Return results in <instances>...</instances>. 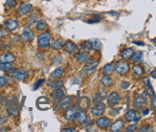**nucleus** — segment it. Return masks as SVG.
I'll list each match as a JSON object with an SVG mask.
<instances>
[{"instance_id":"nucleus-1","label":"nucleus","mask_w":156,"mask_h":132,"mask_svg":"<svg viewBox=\"0 0 156 132\" xmlns=\"http://www.w3.org/2000/svg\"><path fill=\"white\" fill-rule=\"evenodd\" d=\"M5 106H6L7 113L9 116L17 117L19 115V108H20V106H19L18 100L16 96H14L12 100L7 101L6 104H5Z\"/></svg>"},{"instance_id":"nucleus-2","label":"nucleus","mask_w":156,"mask_h":132,"mask_svg":"<svg viewBox=\"0 0 156 132\" xmlns=\"http://www.w3.org/2000/svg\"><path fill=\"white\" fill-rule=\"evenodd\" d=\"M52 35L50 32H42L37 38V45L41 49H48L50 47Z\"/></svg>"},{"instance_id":"nucleus-3","label":"nucleus","mask_w":156,"mask_h":132,"mask_svg":"<svg viewBox=\"0 0 156 132\" xmlns=\"http://www.w3.org/2000/svg\"><path fill=\"white\" fill-rule=\"evenodd\" d=\"M73 104H74V98L71 96H67V97H63L61 100L58 101V104L57 106L60 111L64 112L67 109L71 108Z\"/></svg>"},{"instance_id":"nucleus-4","label":"nucleus","mask_w":156,"mask_h":132,"mask_svg":"<svg viewBox=\"0 0 156 132\" xmlns=\"http://www.w3.org/2000/svg\"><path fill=\"white\" fill-rule=\"evenodd\" d=\"M148 104V94L147 93H140L136 95L133 101V106L136 109H140L142 106L147 105Z\"/></svg>"},{"instance_id":"nucleus-5","label":"nucleus","mask_w":156,"mask_h":132,"mask_svg":"<svg viewBox=\"0 0 156 132\" xmlns=\"http://www.w3.org/2000/svg\"><path fill=\"white\" fill-rule=\"evenodd\" d=\"M130 70V65L125 61H118L115 64V71L118 73L119 75H125L128 74Z\"/></svg>"},{"instance_id":"nucleus-6","label":"nucleus","mask_w":156,"mask_h":132,"mask_svg":"<svg viewBox=\"0 0 156 132\" xmlns=\"http://www.w3.org/2000/svg\"><path fill=\"white\" fill-rule=\"evenodd\" d=\"M20 37H21V40L23 41H25V42H31V41L34 40V38H35V33H34L32 29L28 26V27L23 28Z\"/></svg>"},{"instance_id":"nucleus-7","label":"nucleus","mask_w":156,"mask_h":132,"mask_svg":"<svg viewBox=\"0 0 156 132\" xmlns=\"http://www.w3.org/2000/svg\"><path fill=\"white\" fill-rule=\"evenodd\" d=\"M12 77L13 79H16V81H26L29 77L28 72L25 70H22V69H13L12 71Z\"/></svg>"},{"instance_id":"nucleus-8","label":"nucleus","mask_w":156,"mask_h":132,"mask_svg":"<svg viewBox=\"0 0 156 132\" xmlns=\"http://www.w3.org/2000/svg\"><path fill=\"white\" fill-rule=\"evenodd\" d=\"M106 105L104 102H100V104H96L93 107L91 108V114L95 117H100L103 116L105 112Z\"/></svg>"},{"instance_id":"nucleus-9","label":"nucleus","mask_w":156,"mask_h":132,"mask_svg":"<svg viewBox=\"0 0 156 132\" xmlns=\"http://www.w3.org/2000/svg\"><path fill=\"white\" fill-rule=\"evenodd\" d=\"M64 50L66 51V53H68L71 56H74L79 51V47L76 43H74L71 40H67L64 43Z\"/></svg>"},{"instance_id":"nucleus-10","label":"nucleus","mask_w":156,"mask_h":132,"mask_svg":"<svg viewBox=\"0 0 156 132\" xmlns=\"http://www.w3.org/2000/svg\"><path fill=\"white\" fill-rule=\"evenodd\" d=\"M121 101H122V97L120 96L119 93H117V92H112L111 94L107 96V104H108V105L111 107L118 104Z\"/></svg>"},{"instance_id":"nucleus-11","label":"nucleus","mask_w":156,"mask_h":132,"mask_svg":"<svg viewBox=\"0 0 156 132\" xmlns=\"http://www.w3.org/2000/svg\"><path fill=\"white\" fill-rule=\"evenodd\" d=\"M95 123L97 125V126L100 128H103V129H105L107 128H109L110 125H111V120L109 118H107V117H98V119L95 121Z\"/></svg>"},{"instance_id":"nucleus-12","label":"nucleus","mask_w":156,"mask_h":132,"mask_svg":"<svg viewBox=\"0 0 156 132\" xmlns=\"http://www.w3.org/2000/svg\"><path fill=\"white\" fill-rule=\"evenodd\" d=\"M125 128V122L122 120V119H119L115 121L113 124L110 125V131L111 132H120L124 129Z\"/></svg>"},{"instance_id":"nucleus-13","label":"nucleus","mask_w":156,"mask_h":132,"mask_svg":"<svg viewBox=\"0 0 156 132\" xmlns=\"http://www.w3.org/2000/svg\"><path fill=\"white\" fill-rule=\"evenodd\" d=\"M77 108L74 106H72L71 108L69 109H67L66 111H64V119L66 121H73V120H75L76 119V116H77Z\"/></svg>"},{"instance_id":"nucleus-14","label":"nucleus","mask_w":156,"mask_h":132,"mask_svg":"<svg viewBox=\"0 0 156 132\" xmlns=\"http://www.w3.org/2000/svg\"><path fill=\"white\" fill-rule=\"evenodd\" d=\"M33 9V5L30 3H23L20 7L18 8V13L19 16H26L27 13H29Z\"/></svg>"},{"instance_id":"nucleus-15","label":"nucleus","mask_w":156,"mask_h":132,"mask_svg":"<svg viewBox=\"0 0 156 132\" xmlns=\"http://www.w3.org/2000/svg\"><path fill=\"white\" fill-rule=\"evenodd\" d=\"M16 60V57L13 53L7 52L0 56V62H14Z\"/></svg>"},{"instance_id":"nucleus-16","label":"nucleus","mask_w":156,"mask_h":132,"mask_svg":"<svg viewBox=\"0 0 156 132\" xmlns=\"http://www.w3.org/2000/svg\"><path fill=\"white\" fill-rule=\"evenodd\" d=\"M64 43L65 41L63 40L62 38H57V40H55L52 42L51 48L55 51H60L64 48Z\"/></svg>"},{"instance_id":"nucleus-17","label":"nucleus","mask_w":156,"mask_h":132,"mask_svg":"<svg viewBox=\"0 0 156 132\" xmlns=\"http://www.w3.org/2000/svg\"><path fill=\"white\" fill-rule=\"evenodd\" d=\"M89 58H90V55L88 54V52L82 51V52L78 54V56H77V61L79 62V63H81V64H85V63L89 60Z\"/></svg>"},{"instance_id":"nucleus-18","label":"nucleus","mask_w":156,"mask_h":132,"mask_svg":"<svg viewBox=\"0 0 156 132\" xmlns=\"http://www.w3.org/2000/svg\"><path fill=\"white\" fill-rule=\"evenodd\" d=\"M80 107L81 110L87 111L88 109L91 108V101L88 97H82L81 99V102H80Z\"/></svg>"},{"instance_id":"nucleus-19","label":"nucleus","mask_w":156,"mask_h":132,"mask_svg":"<svg viewBox=\"0 0 156 132\" xmlns=\"http://www.w3.org/2000/svg\"><path fill=\"white\" fill-rule=\"evenodd\" d=\"M99 65V60H88L86 63H85V65H84V70L86 72H91V71H93L95 70L97 67H98Z\"/></svg>"},{"instance_id":"nucleus-20","label":"nucleus","mask_w":156,"mask_h":132,"mask_svg":"<svg viewBox=\"0 0 156 132\" xmlns=\"http://www.w3.org/2000/svg\"><path fill=\"white\" fill-rule=\"evenodd\" d=\"M65 69L63 67H57L56 70H54L51 73V78L54 80H60L62 78V76L64 75Z\"/></svg>"},{"instance_id":"nucleus-21","label":"nucleus","mask_w":156,"mask_h":132,"mask_svg":"<svg viewBox=\"0 0 156 132\" xmlns=\"http://www.w3.org/2000/svg\"><path fill=\"white\" fill-rule=\"evenodd\" d=\"M52 97H53V101L56 104L57 101L61 100L63 97H65L64 92L62 91L61 88H58V89H54L53 93H52Z\"/></svg>"},{"instance_id":"nucleus-22","label":"nucleus","mask_w":156,"mask_h":132,"mask_svg":"<svg viewBox=\"0 0 156 132\" xmlns=\"http://www.w3.org/2000/svg\"><path fill=\"white\" fill-rule=\"evenodd\" d=\"M5 26H6L8 31L13 32L14 30H16V28L18 27V22L16 19H8L6 23H5Z\"/></svg>"},{"instance_id":"nucleus-23","label":"nucleus","mask_w":156,"mask_h":132,"mask_svg":"<svg viewBox=\"0 0 156 132\" xmlns=\"http://www.w3.org/2000/svg\"><path fill=\"white\" fill-rule=\"evenodd\" d=\"M143 81L146 82V93L148 94V96L152 97V98L153 96H155L154 90H153V88H152V84H150V81H149V78H148V77L144 78Z\"/></svg>"},{"instance_id":"nucleus-24","label":"nucleus","mask_w":156,"mask_h":132,"mask_svg":"<svg viewBox=\"0 0 156 132\" xmlns=\"http://www.w3.org/2000/svg\"><path fill=\"white\" fill-rule=\"evenodd\" d=\"M133 53H134V51L132 48H125L124 50L122 51L121 56L123 57L124 60H129L131 57L133 56Z\"/></svg>"},{"instance_id":"nucleus-25","label":"nucleus","mask_w":156,"mask_h":132,"mask_svg":"<svg viewBox=\"0 0 156 132\" xmlns=\"http://www.w3.org/2000/svg\"><path fill=\"white\" fill-rule=\"evenodd\" d=\"M138 117V112L135 109H130L126 112V114L125 115V118L128 122H134V120Z\"/></svg>"},{"instance_id":"nucleus-26","label":"nucleus","mask_w":156,"mask_h":132,"mask_svg":"<svg viewBox=\"0 0 156 132\" xmlns=\"http://www.w3.org/2000/svg\"><path fill=\"white\" fill-rule=\"evenodd\" d=\"M76 119L77 121L79 122V124L81 125H84V122L87 120V114H86V111L84 110H80L77 112V116H76Z\"/></svg>"},{"instance_id":"nucleus-27","label":"nucleus","mask_w":156,"mask_h":132,"mask_svg":"<svg viewBox=\"0 0 156 132\" xmlns=\"http://www.w3.org/2000/svg\"><path fill=\"white\" fill-rule=\"evenodd\" d=\"M14 69L13 62H0V71L12 72Z\"/></svg>"},{"instance_id":"nucleus-28","label":"nucleus","mask_w":156,"mask_h":132,"mask_svg":"<svg viewBox=\"0 0 156 132\" xmlns=\"http://www.w3.org/2000/svg\"><path fill=\"white\" fill-rule=\"evenodd\" d=\"M101 84L104 87H110L113 84V79L109 76V75H105L101 79Z\"/></svg>"},{"instance_id":"nucleus-29","label":"nucleus","mask_w":156,"mask_h":132,"mask_svg":"<svg viewBox=\"0 0 156 132\" xmlns=\"http://www.w3.org/2000/svg\"><path fill=\"white\" fill-rule=\"evenodd\" d=\"M36 28H37V31L38 32H45L48 28V25L44 19H40V20H37V22L36 23Z\"/></svg>"},{"instance_id":"nucleus-30","label":"nucleus","mask_w":156,"mask_h":132,"mask_svg":"<svg viewBox=\"0 0 156 132\" xmlns=\"http://www.w3.org/2000/svg\"><path fill=\"white\" fill-rule=\"evenodd\" d=\"M115 71V63L114 62H111L108 63V64L104 65V67L103 68V73L104 75H112L113 72Z\"/></svg>"},{"instance_id":"nucleus-31","label":"nucleus","mask_w":156,"mask_h":132,"mask_svg":"<svg viewBox=\"0 0 156 132\" xmlns=\"http://www.w3.org/2000/svg\"><path fill=\"white\" fill-rule=\"evenodd\" d=\"M143 52H141V51H137V52H135L133 53V56L131 57V61L134 62V63H141V62H143Z\"/></svg>"},{"instance_id":"nucleus-32","label":"nucleus","mask_w":156,"mask_h":132,"mask_svg":"<svg viewBox=\"0 0 156 132\" xmlns=\"http://www.w3.org/2000/svg\"><path fill=\"white\" fill-rule=\"evenodd\" d=\"M132 71H133V74L136 78H140V77H142L144 75V69H143V67L139 64V63L133 65Z\"/></svg>"},{"instance_id":"nucleus-33","label":"nucleus","mask_w":156,"mask_h":132,"mask_svg":"<svg viewBox=\"0 0 156 132\" xmlns=\"http://www.w3.org/2000/svg\"><path fill=\"white\" fill-rule=\"evenodd\" d=\"M37 20H38L37 14L36 13H32L31 14H29V16L27 18V25L29 27H31L33 25H35V24L37 22Z\"/></svg>"},{"instance_id":"nucleus-34","label":"nucleus","mask_w":156,"mask_h":132,"mask_svg":"<svg viewBox=\"0 0 156 132\" xmlns=\"http://www.w3.org/2000/svg\"><path fill=\"white\" fill-rule=\"evenodd\" d=\"M64 85V82L60 81V80H54L49 81V86L53 89H58V88H62Z\"/></svg>"},{"instance_id":"nucleus-35","label":"nucleus","mask_w":156,"mask_h":132,"mask_svg":"<svg viewBox=\"0 0 156 132\" xmlns=\"http://www.w3.org/2000/svg\"><path fill=\"white\" fill-rule=\"evenodd\" d=\"M81 49L82 51H84V52H89L91 49H92V44L89 40H85L81 43Z\"/></svg>"},{"instance_id":"nucleus-36","label":"nucleus","mask_w":156,"mask_h":132,"mask_svg":"<svg viewBox=\"0 0 156 132\" xmlns=\"http://www.w3.org/2000/svg\"><path fill=\"white\" fill-rule=\"evenodd\" d=\"M104 100V99L103 98V96H102V95L100 94V93L98 92L97 94L94 95L93 99H92V101H93L94 104H100V102H103Z\"/></svg>"},{"instance_id":"nucleus-37","label":"nucleus","mask_w":156,"mask_h":132,"mask_svg":"<svg viewBox=\"0 0 156 132\" xmlns=\"http://www.w3.org/2000/svg\"><path fill=\"white\" fill-rule=\"evenodd\" d=\"M91 44H92V48H93L94 50H96V51L101 50V48H102V42L100 41V40H94L93 41L91 42Z\"/></svg>"},{"instance_id":"nucleus-38","label":"nucleus","mask_w":156,"mask_h":132,"mask_svg":"<svg viewBox=\"0 0 156 132\" xmlns=\"http://www.w3.org/2000/svg\"><path fill=\"white\" fill-rule=\"evenodd\" d=\"M44 82H45V79H40V80H38L35 84H34V86H33V90L34 91H36V90H37L38 88L40 87H41L43 84H44Z\"/></svg>"},{"instance_id":"nucleus-39","label":"nucleus","mask_w":156,"mask_h":132,"mask_svg":"<svg viewBox=\"0 0 156 132\" xmlns=\"http://www.w3.org/2000/svg\"><path fill=\"white\" fill-rule=\"evenodd\" d=\"M5 4H6V6H8L9 8L13 9V8L16 7L17 1H16V0H6V2H5Z\"/></svg>"},{"instance_id":"nucleus-40","label":"nucleus","mask_w":156,"mask_h":132,"mask_svg":"<svg viewBox=\"0 0 156 132\" xmlns=\"http://www.w3.org/2000/svg\"><path fill=\"white\" fill-rule=\"evenodd\" d=\"M140 132H149V131H153L152 128L150 125H143V126H141L140 129H139Z\"/></svg>"},{"instance_id":"nucleus-41","label":"nucleus","mask_w":156,"mask_h":132,"mask_svg":"<svg viewBox=\"0 0 156 132\" xmlns=\"http://www.w3.org/2000/svg\"><path fill=\"white\" fill-rule=\"evenodd\" d=\"M10 82V80L6 77H0V87L7 85Z\"/></svg>"},{"instance_id":"nucleus-42","label":"nucleus","mask_w":156,"mask_h":132,"mask_svg":"<svg viewBox=\"0 0 156 132\" xmlns=\"http://www.w3.org/2000/svg\"><path fill=\"white\" fill-rule=\"evenodd\" d=\"M8 122V117L6 115H0V125H4Z\"/></svg>"},{"instance_id":"nucleus-43","label":"nucleus","mask_w":156,"mask_h":132,"mask_svg":"<svg viewBox=\"0 0 156 132\" xmlns=\"http://www.w3.org/2000/svg\"><path fill=\"white\" fill-rule=\"evenodd\" d=\"M137 124H135V125H129V126H128V128H126V131L128 132H133V131H135L136 129H137Z\"/></svg>"},{"instance_id":"nucleus-44","label":"nucleus","mask_w":156,"mask_h":132,"mask_svg":"<svg viewBox=\"0 0 156 132\" xmlns=\"http://www.w3.org/2000/svg\"><path fill=\"white\" fill-rule=\"evenodd\" d=\"M99 93H100L102 96H103L104 99H105V98H107V96H108V95H107L108 93H107V91L105 89H100L99 90Z\"/></svg>"},{"instance_id":"nucleus-45","label":"nucleus","mask_w":156,"mask_h":132,"mask_svg":"<svg viewBox=\"0 0 156 132\" xmlns=\"http://www.w3.org/2000/svg\"><path fill=\"white\" fill-rule=\"evenodd\" d=\"M129 87V82L128 81H123L121 84V88L122 89H128Z\"/></svg>"},{"instance_id":"nucleus-46","label":"nucleus","mask_w":156,"mask_h":132,"mask_svg":"<svg viewBox=\"0 0 156 132\" xmlns=\"http://www.w3.org/2000/svg\"><path fill=\"white\" fill-rule=\"evenodd\" d=\"M152 108L153 110H156V96L152 97Z\"/></svg>"},{"instance_id":"nucleus-47","label":"nucleus","mask_w":156,"mask_h":132,"mask_svg":"<svg viewBox=\"0 0 156 132\" xmlns=\"http://www.w3.org/2000/svg\"><path fill=\"white\" fill-rule=\"evenodd\" d=\"M74 131H76L75 128H67L61 129V132H74Z\"/></svg>"},{"instance_id":"nucleus-48","label":"nucleus","mask_w":156,"mask_h":132,"mask_svg":"<svg viewBox=\"0 0 156 132\" xmlns=\"http://www.w3.org/2000/svg\"><path fill=\"white\" fill-rule=\"evenodd\" d=\"M93 18L96 19V20L99 22L102 19V16H100V14H93Z\"/></svg>"},{"instance_id":"nucleus-49","label":"nucleus","mask_w":156,"mask_h":132,"mask_svg":"<svg viewBox=\"0 0 156 132\" xmlns=\"http://www.w3.org/2000/svg\"><path fill=\"white\" fill-rule=\"evenodd\" d=\"M87 23H89V24H93V23H98V21L96 20V19L94 18H92V19H88V20L86 21Z\"/></svg>"},{"instance_id":"nucleus-50","label":"nucleus","mask_w":156,"mask_h":132,"mask_svg":"<svg viewBox=\"0 0 156 132\" xmlns=\"http://www.w3.org/2000/svg\"><path fill=\"white\" fill-rule=\"evenodd\" d=\"M4 104H5V102H4V98L2 96H0V109H1V107H2V105Z\"/></svg>"},{"instance_id":"nucleus-51","label":"nucleus","mask_w":156,"mask_h":132,"mask_svg":"<svg viewBox=\"0 0 156 132\" xmlns=\"http://www.w3.org/2000/svg\"><path fill=\"white\" fill-rule=\"evenodd\" d=\"M133 43H134V44H137V45H139V46H143V45H145V43L142 42V41H134Z\"/></svg>"},{"instance_id":"nucleus-52","label":"nucleus","mask_w":156,"mask_h":132,"mask_svg":"<svg viewBox=\"0 0 156 132\" xmlns=\"http://www.w3.org/2000/svg\"><path fill=\"white\" fill-rule=\"evenodd\" d=\"M149 112V108L144 109V110H143V115H148Z\"/></svg>"},{"instance_id":"nucleus-53","label":"nucleus","mask_w":156,"mask_h":132,"mask_svg":"<svg viewBox=\"0 0 156 132\" xmlns=\"http://www.w3.org/2000/svg\"><path fill=\"white\" fill-rule=\"evenodd\" d=\"M150 76H152V78H154V79H155V78H156V69L153 70V71L152 72V74H150Z\"/></svg>"},{"instance_id":"nucleus-54","label":"nucleus","mask_w":156,"mask_h":132,"mask_svg":"<svg viewBox=\"0 0 156 132\" xmlns=\"http://www.w3.org/2000/svg\"><path fill=\"white\" fill-rule=\"evenodd\" d=\"M152 42H153V44H154V45L156 46V38H155V40H152Z\"/></svg>"},{"instance_id":"nucleus-55","label":"nucleus","mask_w":156,"mask_h":132,"mask_svg":"<svg viewBox=\"0 0 156 132\" xmlns=\"http://www.w3.org/2000/svg\"><path fill=\"white\" fill-rule=\"evenodd\" d=\"M2 44H3V42H2V40H1V38H0V47L2 46Z\"/></svg>"}]
</instances>
